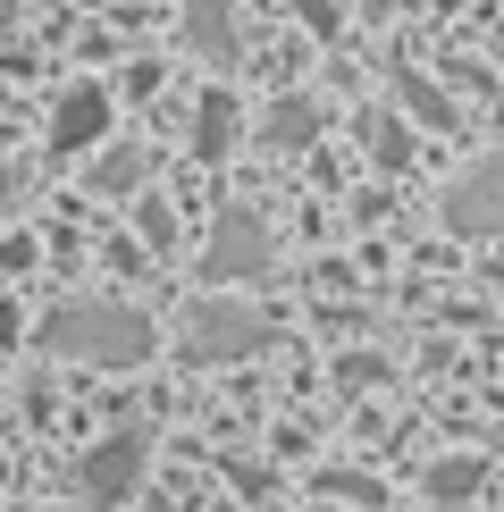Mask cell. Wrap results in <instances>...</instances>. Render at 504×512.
I'll return each instance as SVG.
<instances>
[{
  "mask_svg": "<svg viewBox=\"0 0 504 512\" xmlns=\"http://www.w3.org/2000/svg\"><path fill=\"white\" fill-rule=\"evenodd\" d=\"M152 345H160V328L135 303H59L42 319V353L93 361V370H135V361H152Z\"/></svg>",
  "mask_w": 504,
  "mask_h": 512,
  "instance_id": "cell-1",
  "label": "cell"
},
{
  "mask_svg": "<svg viewBox=\"0 0 504 512\" xmlns=\"http://www.w3.org/2000/svg\"><path fill=\"white\" fill-rule=\"evenodd\" d=\"M143 471H152V429H143V420H126V429H110L93 454L76 462V496L93 504V512H118V504L143 487Z\"/></svg>",
  "mask_w": 504,
  "mask_h": 512,
  "instance_id": "cell-2",
  "label": "cell"
},
{
  "mask_svg": "<svg viewBox=\"0 0 504 512\" xmlns=\"http://www.w3.org/2000/svg\"><path fill=\"white\" fill-rule=\"evenodd\" d=\"M278 261V244H269V219L252 202H227L219 219H210V244H202V277L210 286H244V277H261Z\"/></svg>",
  "mask_w": 504,
  "mask_h": 512,
  "instance_id": "cell-3",
  "label": "cell"
},
{
  "mask_svg": "<svg viewBox=\"0 0 504 512\" xmlns=\"http://www.w3.org/2000/svg\"><path fill=\"white\" fill-rule=\"evenodd\" d=\"M261 345V311H236V303H194L185 311V361L219 370V361H244Z\"/></svg>",
  "mask_w": 504,
  "mask_h": 512,
  "instance_id": "cell-4",
  "label": "cell"
},
{
  "mask_svg": "<svg viewBox=\"0 0 504 512\" xmlns=\"http://www.w3.org/2000/svg\"><path fill=\"white\" fill-rule=\"evenodd\" d=\"M446 227H454V236H504V152H488L471 177H454Z\"/></svg>",
  "mask_w": 504,
  "mask_h": 512,
  "instance_id": "cell-5",
  "label": "cell"
},
{
  "mask_svg": "<svg viewBox=\"0 0 504 512\" xmlns=\"http://www.w3.org/2000/svg\"><path fill=\"white\" fill-rule=\"evenodd\" d=\"M101 135H110V93L101 84H68L51 110V152H93Z\"/></svg>",
  "mask_w": 504,
  "mask_h": 512,
  "instance_id": "cell-6",
  "label": "cell"
},
{
  "mask_svg": "<svg viewBox=\"0 0 504 512\" xmlns=\"http://www.w3.org/2000/svg\"><path fill=\"white\" fill-rule=\"evenodd\" d=\"M236 135H244V101L236 93H202L194 101V135H185V143H194V160H227V152H236Z\"/></svg>",
  "mask_w": 504,
  "mask_h": 512,
  "instance_id": "cell-7",
  "label": "cell"
},
{
  "mask_svg": "<svg viewBox=\"0 0 504 512\" xmlns=\"http://www.w3.org/2000/svg\"><path fill=\"white\" fill-rule=\"evenodd\" d=\"M185 42L210 68H227L236 59V0H185Z\"/></svg>",
  "mask_w": 504,
  "mask_h": 512,
  "instance_id": "cell-8",
  "label": "cell"
},
{
  "mask_svg": "<svg viewBox=\"0 0 504 512\" xmlns=\"http://www.w3.org/2000/svg\"><path fill=\"white\" fill-rule=\"evenodd\" d=\"M261 143H278V152H303V143H320V101H311V93H286V101H269V118H261Z\"/></svg>",
  "mask_w": 504,
  "mask_h": 512,
  "instance_id": "cell-9",
  "label": "cell"
},
{
  "mask_svg": "<svg viewBox=\"0 0 504 512\" xmlns=\"http://www.w3.org/2000/svg\"><path fill=\"white\" fill-rule=\"evenodd\" d=\"M143 168H152V152H143V143H118V152L93 160V177H84V185H93L101 202H126V194L143 185Z\"/></svg>",
  "mask_w": 504,
  "mask_h": 512,
  "instance_id": "cell-10",
  "label": "cell"
},
{
  "mask_svg": "<svg viewBox=\"0 0 504 512\" xmlns=\"http://www.w3.org/2000/svg\"><path fill=\"white\" fill-rule=\"evenodd\" d=\"M362 152L378 160V168H412V126L378 101V110H362Z\"/></svg>",
  "mask_w": 504,
  "mask_h": 512,
  "instance_id": "cell-11",
  "label": "cell"
},
{
  "mask_svg": "<svg viewBox=\"0 0 504 512\" xmlns=\"http://www.w3.org/2000/svg\"><path fill=\"white\" fill-rule=\"evenodd\" d=\"M395 101H404L420 126H454V118H462V110H454V93H437L420 68H395Z\"/></svg>",
  "mask_w": 504,
  "mask_h": 512,
  "instance_id": "cell-12",
  "label": "cell"
},
{
  "mask_svg": "<svg viewBox=\"0 0 504 512\" xmlns=\"http://www.w3.org/2000/svg\"><path fill=\"white\" fill-rule=\"evenodd\" d=\"M479 479H488V471H479L471 454H462V462H437V471H429V496H437V504H471Z\"/></svg>",
  "mask_w": 504,
  "mask_h": 512,
  "instance_id": "cell-13",
  "label": "cell"
},
{
  "mask_svg": "<svg viewBox=\"0 0 504 512\" xmlns=\"http://www.w3.org/2000/svg\"><path fill=\"white\" fill-rule=\"evenodd\" d=\"M294 17H303V26L320 34V42H328L336 26H345V0H294Z\"/></svg>",
  "mask_w": 504,
  "mask_h": 512,
  "instance_id": "cell-14",
  "label": "cell"
},
{
  "mask_svg": "<svg viewBox=\"0 0 504 512\" xmlns=\"http://www.w3.org/2000/svg\"><path fill=\"white\" fill-rule=\"evenodd\" d=\"M143 236H152L168 252V236H177V219H168V202H143Z\"/></svg>",
  "mask_w": 504,
  "mask_h": 512,
  "instance_id": "cell-15",
  "label": "cell"
},
{
  "mask_svg": "<svg viewBox=\"0 0 504 512\" xmlns=\"http://www.w3.org/2000/svg\"><path fill=\"white\" fill-rule=\"evenodd\" d=\"M0 269H9V277H17V269H34V244H0Z\"/></svg>",
  "mask_w": 504,
  "mask_h": 512,
  "instance_id": "cell-16",
  "label": "cell"
},
{
  "mask_svg": "<svg viewBox=\"0 0 504 512\" xmlns=\"http://www.w3.org/2000/svg\"><path fill=\"white\" fill-rule=\"evenodd\" d=\"M9 194H17V177H9V168H0V210H9Z\"/></svg>",
  "mask_w": 504,
  "mask_h": 512,
  "instance_id": "cell-17",
  "label": "cell"
},
{
  "mask_svg": "<svg viewBox=\"0 0 504 512\" xmlns=\"http://www.w3.org/2000/svg\"><path fill=\"white\" fill-rule=\"evenodd\" d=\"M362 9H370V17H387V9H395V0H362Z\"/></svg>",
  "mask_w": 504,
  "mask_h": 512,
  "instance_id": "cell-18",
  "label": "cell"
}]
</instances>
